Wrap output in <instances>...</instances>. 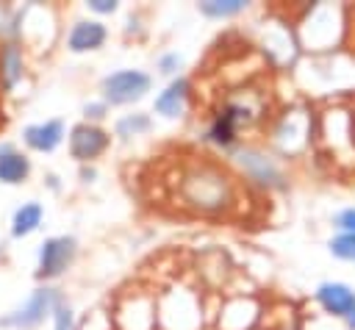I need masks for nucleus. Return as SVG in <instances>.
Segmentation results:
<instances>
[{"label": "nucleus", "mask_w": 355, "mask_h": 330, "mask_svg": "<svg viewBox=\"0 0 355 330\" xmlns=\"http://www.w3.org/2000/svg\"><path fill=\"white\" fill-rule=\"evenodd\" d=\"M180 191H183L186 205H191L194 211H202V214H219L233 202L230 175L225 169H219L216 164H208V161L186 169Z\"/></svg>", "instance_id": "f257e3e1"}, {"label": "nucleus", "mask_w": 355, "mask_h": 330, "mask_svg": "<svg viewBox=\"0 0 355 330\" xmlns=\"http://www.w3.org/2000/svg\"><path fill=\"white\" fill-rule=\"evenodd\" d=\"M58 302H61V297H58L55 288H47V286L44 288H36L17 311L6 313L0 319V324L3 327H17V330H33V327H39L44 322V316H50L55 311Z\"/></svg>", "instance_id": "f03ea898"}, {"label": "nucleus", "mask_w": 355, "mask_h": 330, "mask_svg": "<svg viewBox=\"0 0 355 330\" xmlns=\"http://www.w3.org/2000/svg\"><path fill=\"white\" fill-rule=\"evenodd\" d=\"M150 92V75L141 69H119L103 78V97L111 105H125Z\"/></svg>", "instance_id": "7ed1b4c3"}, {"label": "nucleus", "mask_w": 355, "mask_h": 330, "mask_svg": "<svg viewBox=\"0 0 355 330\" xmlns=\"http://www.w3.org/2000/svg\"><path fill=\"white\" fill-rule=\"evenodd\" d=\"M75 258V238L72 236H53L44 238L39 247V263H36V277L39 280H53L64 275V269Z\"/></svg>", "instance_id": "20e7f679"}, {"label": "nucleus", "mask_w": 355, "mask_h": 330, "mask_svg": "<svg viewBox=\"0 0 355 330\" xmlns=\"http://www.w3.org/2000/svg\"><path fill=\"white\" fill-rule=\"evenodd\" d=\"M247 119H250V108H247V105H241V103H225V105L219 108V114L214 116L211 128H208V139H211L214 144L227 147V144L236 141L239 125L247 122Z\"/></svg>", "instance_id": "39448f33"}, {"label": "nucleus", "mask_w": 355, "mask_h": 330, "mask_svg": "<svg viewBox=\"0 0 355 330\" xmlns=\"http://www.w3.org/2000/svg\"><path fill=\"white\" fill-rule=\"evenodd\" d=\"M108 147V136L105 130H100L97 125H78L72 128V136H69V153L78 158V161H92L97 158L103 150Z\"/></svg>", "instance_id": "423d86ee"}, {"label": "nucleus", "mask_w": 355, "mask_h": 330, "mask_svg": "<svg viewBox=\"0 0 355 330\" xmlns=\"http://www.w3.org/2000/svg\"><path fill=\"white\" fill-rule=\"evenodd\" d=\"M31 175V158L11 141H0V183L19 186Z\"/></svg>", "instance_id": "0eeeda50"}, {"label": "nucleus", "mask_w": 355, "mask_h": 330, "mask_svg": "<svg viewBox=\"0 0 355 330\" xmlns=\"http://www.w3.org/2000/svg\"><path fill=\"white\" fill-rule=\"evenodd\" d=\"M64 139V125L61 119H47L39 125H28L22 128V141L36 150V153H53Z\"/></svg>", "instance_id": "6e6552de"}, {"label": "nucleus", "mask_w": 355, "mask_h": 330, "mask_svg": "<svg viewBox=\"0 0 355 330\" xmlns=\"http://www.w3.org/2000/svg\"><path fill=\"white\" fill-rule=\"evenodd\" d=\"M316 299L322 302V308L333 316H349L355 311V291L344 283H322L316 291Z\"/></svg>", "instance_id": "1a4fd4ad"}, {"label": "nucleus", "mask_w": 355, "mask_h": 330, "mask_svg": "<svg viewBox=\"0 0 355 330\" xmlns=\"http://www.w3.org/2000/svg\"><path fill=\"white\" fill-rule=\"evenodd\" d=\"M22 69H25L22 47L14 39L3 42L0 44V89L3 92H11L22 80Z\"/></svg>", "instance_id": "9d476101"}, {"label": "nucleus", "mask_w": 355, "mask_h": 330, "mask_svg": "<svg viewBox=\"0 0 355 330\" xmlns=\"http://www.w3.org/2000/svg\"><path fill=\"white\" fill-rule=\"evenodd\" d=\"M103 42H105V28H103V22H94V19L75 22L72 31H69V36H67V44H69L72 53L97 50Z\"/></svg>", "instance_id": "9b49d317"}, {"label": "nucleus", "mask_w": 355, "mask_h": 330, "mask_svg": "<svg viewBox=\"0 0 355 330\" xmlns=\"http://www.w3.org/2000/svg\"><path fill=\"white\" fill-rule=\"evenodd\" d=\"M189 97V80L186 78H178L172 80L158 97H155V111L161 116H178L183 111V103Z\"/></svg>", "instance_id": "f8f14e48"}, {"label": "nucleus", "mask_w": 355, "mask_h": 330, "mask_svg": "<svg viewBox=\"0 0 355 330\" xmlns=\"http://www.w3.org/2000/svg\"><path fill=\"white\" fill-rule=\"evenodd\" d=\"M42 216H44V211H42V205L39 202H22L17 211H14V216H11V236L14 238H25V236H31L39 225H42Z\"/></svg>", "instance_id": "ddd939ff"}, {"label": "nucleus", "mask_w": 355, "mask_h": 330, "mask_svg": "<svg viewBox=\"0 0 355 330\" xmlns=\"http://www.w3.org/2000/svg\"><path fill=\"white\" fill-rule=\"evenodd\" d=\"M239 161H241V166H244L255 180H261V183H280V172H277V166H275L272 161H266L263 155L241 153Z\"/></svg>", "instance_id": "4468645a"}, {"label": "nucleus", "mask_w": 355, "mask_h": 330, "mask_svg": "<svg viewBox=\"0 0 355 330\" xmlns=\"http://www.w3.org/2000/svg\"><path fill=\"white\" fill-rule=\"evenodd\" d=\"M244 6H247L244 0H208V3H200V11L205 17H233Z\"/></svg>", "instance_id": "2eb2a0df"}, {"label": "nucleus", "mask_w": 355, "mask_h": 330, "mask_svg": "<svg viewBox=\"0 0 355 330\" xmlns=\"http://www.w3.org/2000/svg\"><path fill=\"white\" fill-rule=\"evenodd\" d=\"M147 128H150V119H147L144 114H133V116L119 119L116 133H119V136H136V133H144Z\"/></svg>", "instance_id": "dca6fc26"}, {"label": "nucleus", "mask_w": 355, "mask_h": 330, "mask_svg": "<svg viewBox=\"0 0 355 330\" xmlns=\"http://www.w3.org/2000/svg\"><path fill=\"white\" fill-rule=\"evenodd\" d=\"M330 250L344 261H355V233H341L338 238L330 241Z\"/></svg>", "instance_id": "f3484780"}, {"label": "nucleus", "mask_w": 355, "mask_h": 330, "mask_svg": "<svg viewBox=\"0 0 355 330\" xmlns=\"http://www.w3.org/2000/svg\"><path fill=\"white\" fill-rule=\"evenodd\" d=\"M53 319H55V330H75V316H72V308L58 302L55 311H53Z\"/></svg>", "instance_id": "a211bd4d"}, {"label": "nucleus", "mask_w": 355, "mask_h": 330, "mask_svg": "<svg viewBox=\"0 0 355 330\" xmlns=\"http://www.w3.org/2000/svg\"><path fill=\"white\" fill-rule=\"evenodd\" d=\"M336 227H341L344 233H355V208H347L336 216Z\"/></svg>", "instance_id": "6ab92c4d"}, {"label": "nucleus", "mask_w": 355, "mask_h": 330, "mask_svg": "<svg viewBox=\"0 0 355 330\" xmlns=\"http://www.w3.org/2000/svg\"><path fill=\"white\" fill-rule=\"evenodd\" d=\"M89 8H94V11H100V14H111V11H116V3H114V0H92Z\"/></svg>", "instance_id": "aec40b11"}, {"label": "nucleus", "mask_w": 355, "mask_h": 330, "mask_svg": "<svg viewBox=\"0 0 355 330\" xmlns=\"http://www.w3.org/2000/svg\"><path fill=\"white\" fill-rule=\"evenodd\" d=\"M103 111H105V105H103V103H89V105L83 108V114H86V116H92V119H100V116H103Z\"/></svg>", "instance_id": "412c9836"}, {"label": "nucleus", "mask_w": 355, "mask_h": 330, "mask_svg": "<svg viewBox=\"0 0 355 330\" xmlns=\"http://www.w3.org/2000/svg\"><path fill=\"white\" fill-rule=\"evenodd\" d=\"M178 64H180L178 55H164V58H161V69H164V72H175Z\"/></svg>", "instance_id": "4be33fe9"}, {"label": "nucleus", "mask_w": 355, "mask_h": 330, "mask_svg": "<svg viewBox=\"0 0 355 330\" xmlns=\"http://www.w3.org/2000/svg\"><path fill=\"white\" fill-rule=\"evenodd\" d=\"M347 324H349V327H352V330H355V311H352V313H349V316H347Z\"/></svg>", "instance_id": "5701e85b"}]
</instances>
